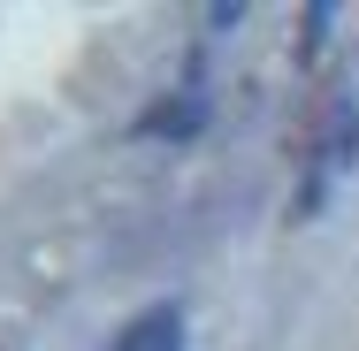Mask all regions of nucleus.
<instances>
[{"label":"nucleus","mask_w":359,"mask_h":351,"mask_svg":"<svg viewBox=\"0 0 359 351\" xmlns=\"http://www.w3.org/2000/svg\"><path fill=\"white\" fill-rule=\"evenodd\" d=\"M107 351H184V305H145L138 321H123Z\"/></svg>","instance_id":"f257e3e1"},{"label":"nucleus","mask_w":359,"mask_h":351,"mask_svg":"<svg viewBox=\"0 0 359 351\" xmlns=\"http://www.w3.org/2000/svg\"><path fill=\"white\" fill-rule=\"evenodd\" d=\"M207 130V92H184V99H161L138 115V138H199Z\"/></svg>","instance_id":"f03ea898"},{"label":"nucleus","mask_w":359,"mask_h":351,"mask_svg":"<svg viewBox=\"0 0 359 351\" xmlns=\"http://www.w3.org/2000/svg\"><path fill=\"white\" fill-rule=\"evenodd\" d=\"M352 145H359V107L344 99V107H337V123H329V168H344V160H352Z\"/></svg>","instance_id":"7ed1b4c3"},{"label":"nucleus","mask_w":359,"mask_h":351,"mask_svg":"<svg viewBox=\"0 0 359 351\" xmlns=\"http://www.w3.org/2000/svg\"><path fill=\"white\" fill-rule=\"evenodd\" d=\"M321 39H329V0L306 15V39H298V46H306V54H321Z\"/></svg>","instance_id":"20e7f679"}]
</instances>
